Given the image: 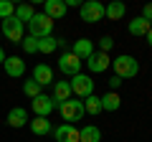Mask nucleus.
Returning a JSON list of instances; mask_svg holds the SVG:
<instances>
[{
  "mask_svg": "<svg viewBox=\"0 0 152 142\" xmlns=\"http://www.w3.org/2000/svg\"><path fill=\"white\" fill-rule=\"evenodd\" d=\"M79 142H102V130L94 127V124L79 130Z\"/></svg>",
  "mask_w": 152,
  "mask_h": 142,
  "instance_id": "4be33fe9",
  "label": "nucleus"
},
{
  "mask_svg": "<svg viewBox=\"0 0 152 142\" xmlns=\"http://www.w3.org/2000/svg\"><path fill=\"white\" fill-rule=\"evenodd\" d=\"M28 112L23 109V107H13L10 112H8V124L10 127H15V130H20V127H26L28 124Z\"/></svg>",
  "mask_w": 152,
  "mask_h": 142,
  "instance_id": "f3484780",
  "label": "nucleus"
},
{
  "mask_svg": "<svg viewBox=\"0 0 152 142\" xmlns=\"http://www.w3.org/2000/svg\"><path fill=\"white\" fill-rule=\"evenodd\" d=\"M33 81L41 84V86H48V84H53V69H51L48 64H38L36 69H33Z\"/></svg>",
  "mask_w": 152,
  "mask_h": 142,
  "instance_id": "4468645a",
  "label": "nucleus"
},
{
  "mask_svg": "<svg viewBox=\"0 0 152 142\" xmlns=\"http://www.w3.org/2000/svg\"><path fill=\"white\" fill-rule=\"evenodd\" d=\"M33 15H36V8H33L31 3H18V5H15V18L23 23V26H26V23H31Z\"/></svg>",
  "mask_w": 152,
  "mask_h": 142,
  "instance_id": "412c9836",
  "label": "nucleus"
},
{
  "mask_svg": "<svg viewBox=\"0 0 152 142\" xmlns=\"http://www.w3.org/2000/svg\"><path fill=\"white\" fill-rule=\"evenodd\" d=\"M51 135H53L56 142H79V127L76 124H66L64 122V124H58Z\"/></svg>",
  "mask_w": 152,
  "mask_h": 142,
  "instance_id": "9d476101",
  "label": "nucleus"
},
{
  "mask_svg": "<svg viewBox=\"0 0 152 142\" xmlns=\"http://www.w3.org/2000/svg\"><path fill=\"white\" fill-rule=\"evenodd\" d=\"M23 51L26 53H38V38H31V36H26V41H23Z\"/></svg>",
  "mask_w": 152,
  "mask_h": 142,
  "instance_id": "bb28decb",
  "label": "nucleus"
},
{
  "mask_svg": "<svg viewBox=\"0 0 152 142\" xmlns=\"http://www.w3.org/2000/svg\"><path fill=\"white\" fill-rule=\"evenodd\" d=\"M5 59H8V56H5V51L0 48V64H5Z\"/></svg>",
  "mask_w": 152,
  "mask_h": 142,
  "instance_id": "473e14b6",
  "label": "nucleus"
},
{
  "mask_svg": "<svg viewBox=\"0 0 152 142\" xmlns=\"http://www.w3.org/2000/svg\"><path fill=\"white\" fill-rule=\"evenodd\" d=\"M0 38H3V33H0Z\"/></svg>",
  "mask_w": 152,
  "mask_h": 142,
  "instance_id": "72a5a7b5",
  "label": "nucleus"
},
{
  "mask_svg": "<svg viewBox=\"0 0 152 142\" xmlns=\"http://www.w3.org/2000/svg\"><path fill=\"white\" fill-rule=\"evenodd\" d=\"M28 36L31 38H38V41L53 36V20L48 15H43V13H36L31 18V23H28Z\"/></svg>",
  "mask_w": 152,
  "mask_h": 142,
  "instance_id": "f03ea898",
  "label": "nucleus"
},
{
  "mask_svg": "<svg viewBox=\"0 0 152 142\" xmlns=\"http://www.w3.org/2000/svg\"><path fill=\"white\" fill-rule=\"evenodd\" d=\"M64 3H66V8H81L79 0H64Z\"/></svg>",
  "mask_w": 152,
  "mask_h": 142,
  "instance_id": "7c9ffc66",
  "label": "nucleus"
},
{
  "mask_svg": "<svg viewBox=\"0 0 152 142\" xmlns=\"http://www.w3.org/2000/svg\"><path fill=\"white\" fill-rule=\"evenodd\" d=\"M71 97H74V94H71V84L69 81H53V94H51V99H53L56 107L64 104V102H69Z\"/></svg>",
  "mask_w": 152,
  "mask_h": 142,
  "instance_id": "2eb2a0df",
  "label": "nucleus"
},
{
  "mask_svg": "<svg viewBox=\"0 0 152 142\" xmlns=\"http://www.w3.org/2000/svg\"><path fill=\"white\" fill-rule=\"evenodd\" d=\"M31 109L36 112V117H48L51 112L56 109V104H53V99H51L48 94H38V97L31 102Z\"/></svg>",
  "mask_w": 152,
  "mask_h": 142,
  "instance_id": "1a4fd4ad",
  "label": "nucleus"
},
{
  "mask_svg": "<svg viewBox=\"0 0 152 142\" xmlns=\"http://www.w3.org/2000/svg\"><path fill=\"white\" fill-rule=\"evenodd\" d=\"M124 15H127V5L122 0H114L109 5H104V18H109V20H122Z\"/></svg>",
  "mask_w": 152,
  "mask_h": 142,
  "instance_id": "a211bd4d",
  "label": "nucleus"
},
{
  "mask_svg": "<svg viewBox=\"0 0 152 142\" xmlns=\"http://www.w3.org/2000/svg\"><path fill=\"white\" fill-rule=\"evenodd\" d=\"M84 112H86V114H91V117L102 114V99H99L96 94L86 97V99H84Z\"/></svg>",
  "mask_w": 152,
  "mask_h": 142,
  "instance_id": "5701e85b",
  "label": "nucleus"
},
{
  "mask_svg": "<svg viewBox=\"0 0 152 142\" xmlns=\"http://www.w3.org/2000/svg\"><path fill=\"white\" fill-rule=\"evenodd\" d=\"M147 43H150V48H152V26H150V31H147Z\"/></svg>",
  "mask_w": 152,
  "mask_h": 142,
  "instance_id": "2f4dec72",
  "label": "nucleus"
},
{
  "mask_svg": "<svg viewBox=\"0 0 152 142\" xmlns=\"http://www.w3.org/2000/svg\"><path fill=\"white\" fill-rule=\"evenodd\" d=\"M112 69H114V76H119L122 81L134 79L137 74H140V64H137V59H134V56H129V53L117 56V59L112 61Z\"/></svg>",
  "mask_w": 152,
  "mask_h": 142,
  "instance_id": "f257e3e1",
  "label": "nucleus"
},
{
  "mask_svg": "<svg viewBox=\"0 0 152 142\" xmlns=\"http://www.w3.org/2000/svg\"><path fill=\"white\" fill-rule=\"evenodd\" d=\"M99 99H102V112H117L122 107V97L117 91H104Z\"/></svg>",
  "mask_w": 152,
  "mask_h": 142,
  "instance_id": "6ab92c4d",
  "label": "nucleus"
},
{
  "mask_svg": "<svg viewBox=\"0 0 152 142\" xmlns=\"http://www.w3.org/2000/svg\"><path fill=\"white\" fill-rule=\"evenodd\" d=\"M150 26L152 23H147L142 15H137V18H132V20L127 23V31H129V36H137V38H140V36H147Z\"/></svg>",
  "mask_w": 152,
  "mask_h": 142,
  "instance_id": "aec40b11",
  "label": "nucleus"
},
{
  "mask_svg": "<svg viewBox=\"0 0 152 142\" xmlns=\"http://www.w3.org/2000/svg\"><path fill=\"white\" fill-rule=\"evenodd\" d=\"M15 15V3L10 0H0V20H8V18Z\"/></svg>",
  "mask_w": 152,
  "mask_h": 142,
  "instance_id": "a878e982",
  "label": "nucleus"
},
{
  "mask_svg": "<svg viewBox=\"0 0 152 142\" xmlns=\"http://www.w3.org/2000/svg\"><path fill=\"white\" fill-rule=\"evenodd\" d=\"M56 109L61 112V117H64L66 124H74V122H79L84 114H86V112H84V102H81V99H74V97H71L69 102L58 104Z\"/></svg>",
  "mask_w": 152,
  "mask_h": 142,
  "instance_id": "7ed1b4c3",
  "label": "nucleus"
},
{
  "mask_svg": "<svg viewBox=\"0 0 152 142\" xmlns=\"http://www.w3.org/2000/svg\"><path fill=\"white\" fill-rule=\"evenodd\" d=\"M142 18H145L147 23H152V3H147V5L142 8Z\"/></svg>",
  "mask_w": 152,
  "mask_h": 142,
  "instance_id": "c756f323",
  "label": "nucleus"
},
{
  "mask_svg": "<svg viewBox=\"0 0 152 142\" xmlns=\"http://www.w3.org/2000/svg\"><path fill=\"white\" fill-rule=\"evenodd\" d=\"M79 15H81L84 23H99V20H104V5L99 0H86L79 8Z\"/></svg>",
  "mask_w": 152,
  "mask_h": 142,
  "instance_id": "423d86ee",
  "label": "nucleus"
},
{
  "mask_svg": "<svg viewBox=\"0 0 152 142\" xmlns=\"http://www.w3.org/2000/svg\"><path fill=\"white\" fill-rule=\"evenodd\" d=\"M112 48H114V38L112 36H102V38H99V51H102V53H109Z\"/></svg>",
  "mask_w": 152,
  "mask_h": 142,
  "instance_id": "cd10ccee",
  "label": "nucleus"
},
{
  "mask_svg": "<svg viewBox=\"0 0 152 142\" xmlns=\"http://www.w3.org/2000/svg\"><path fill=\"white\" fill-rule=\"evenodd\" d=\"M66 3L64 0H46L43 3V15H48L51 20H61V18H66Z\"/></svg>",
  "mask_w": 152,
  "mask_h": 142,
  "instance_id": "9b49d317",
  "label": "nucleus"
},
{
  "mask_svg": "<svg viewBox=\"0 0 152 142\" xmlns=\"http://www.w3.org/2000/svg\"><path fill=\"white\" fill-rule=\"evenodd\" d=\"M109 66H112V59H109V53H102V51H94L86 59V69L91 71V74H102Z\"/></svg>",
  "mask_w": 152,
  "mask_h": 142,
  "instance_id": "6e6552de",
  "label": "nucleus"
},
{
  "mask_svg": "<svg viewBox=\"0 0 152 142\" xmlns=\"http://www.w3.org/2000/svg\"><path fill=\"white\" fill-rule=\"evenodd\" d=\"M5 74L10 79H20V76H26V61L20 59V56H8L5 59Z\"/></svg>",
  "mask_w": 152,
  "mask_h": 142,
  "instance_id": "f8f14e48",
  "label": "nucleus"
},
{
  "mask_svg": "<svg viewBox=\"0 0 152 142\" xmlns=\"http://www.w3.org/2000/svg\"><path fill=\"white\" fill-rule=\"evenodd\" d=\"M122 84H124V81H122L119 76H109V91H117Z\"/></svg>",
  "mask_w": 152,
  "mask_h": 142,
  "instance_id": "c85d7f7f",
  "label": "nucleus"
},
{
  "mask_svg": "<svg viewBox=\"0 0 152 142\" xmlns=\"http://www.w3.org/2000/svg\"><path fill=\"white\" fill-rule=\"evenodd\" d=\"M71 53L76 56V59H81V61H86L89 56L94 53V41H89V38H79V41H74V46H71Z\"/></svg>",
  "mask_w": 152,
  "mask_h": 142,
  "instance_id": "ddd939ff",
  "label": "nucleus"
},
{
  "mask_svg": "<svg viewBox=\"0 0 152 142\" xmlns=\"http://www.w3.org/2000/svg\"><path fill=\"white\" fill-rule=\"evenodd\" d=\"M81 59H76L71 51H64L58 59V71L64 74V76H76V74H81Z\"/></svg>",
  "mask_w": 152,
  "mask_h": 142,
  "instance_id": "0eeeda50",
  "label": "nucleus"
},
{
  "mask_svg": "<svg viewBox=\"0 0 152 142\" xmlns=\"http://www.w3.org/2000/svg\"><path fill=\"white\" fill-rule=\"evenodd\" d=\"M56 48H58V38L56 36H48V38L38 41V53H53Z\"/></svg>",
  "mask_w": 152,
  "mask_h": 142,
  "instance_id": "b1692460",
  "label": "nucleus"
},
{
  "mask_svg": "<svg viewBox=\"0 0 152 142\" xmlns=\"http://www.w3.org/2000/svg\"><path fill=\"white\" fill-rule=\"evenodd\" d=\"M41 89H43V86H41V84H36L33 79H26V81H23V94H26V97H31V99H36L38 94H43Z\"/></svg>",
  "mask_w": 152,
  "mask_h": 142,
  "instance_id": "393cba45",
  "label": "nucleus"
},
{
  "mask_svg": "<svg viewBox=\"0 0 152 142\" xmlns=\"http://www.w3.org/2000/svg\"><path fill=\"white\" fill-rule=\"evenodd\" d=\"M0 33H3V36H5V41H10V43H23L26 26H23V23L13 15V18H8V20H0Z\"/></svg>",
  "mask_w": 152,
  "mask_h": 142,
  "instance_id": "20e7f679",
  "label": "nucleus"
},
{
  "mask_svg": "<svg viewBox=\"0 0 152 142\" xmlns=\"http://www.w3.org/2000/svg\"><path fill=\"white\" fill-rule=\"evenodd\" d=\"M69 84H71V94H74L76 99H81V102L94 94V81H91L89 74H76V76H71Z\"/></svg>",
  "mask_w": 152,
  "mask_h": 142,
  "instance_id": "39448f33",
  "label": "nucleus"
},
{
  "mask_svg": "<svg viewBox=\"0 0 152 142\" xmlns=\"http://www.w3.org/2000/svg\"><path fill=\"white\" fill-rule=\"evenodd\" d=\"M28 127H31V132H33L36 137H46V135H51V132H53L48 117H36V119L28 122Z\"/></svg>",
  "mask_w": 152,
  "mask_h": 142,
  "instance_id": "dca6fc26",
  "label": "nucleus"
}]
</instances>
